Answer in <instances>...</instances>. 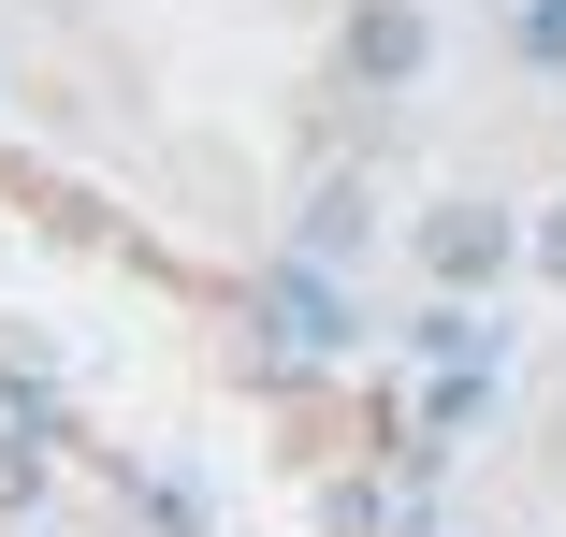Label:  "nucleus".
I'll return each instance as SVG.
<instances>
[{
  "label": "nucleus",
  "mask_w": 566,
  "mask_h": 537,
  "mask_svg": "<svg viewBox=\"0 0 566 537\" xmlns=\"http://www.w3.org/2000/svg\"><path fill=\"white\" fill-rule=\"evenodd\" d=\"M537 276H552V291H566V189H552V203H537Z\"/></svg>",
  "instance_id": "obj_7"
},
{
  "label": "nucleus",
  "mask_w": 566,
  "mask_h": 537,
  "mask_svg": "<svg viewBox=\"0 0 566 537\" xmlns=\"http://www.w3.org/2000/svg\"><path fill=\"white\" fill-rule=\"evenodd\" d=\"M364 233H378V203H364V175H319V189H305V262H349Z\"/></svg>",
  "instance_id": "obj_4"
},
{
  "label": "nucleus",
  "mask_w": 566,
  "mask_h": 537,
  "mask_svg": "<svg viewBox=\"0 0 566 537\" xmlns=\"http://www.w3.org/2000/svg\"><path fill=\"white\" fill-rule=\"evenodd\" d=\"M262 319H276L291 349H349V305H334V262H305V248H291V262L262 276Z\"/></svg>",
  "instance_id": "obj_3"
},
{
  "label": "nucleus",
  "mask_w": 566,
  "mask_h": 537,
  "mask_svg": "<svg viewBox=\"0 0 566 537\" xmlns=\"http://www.w3.org/2000/svg\"><path fill=\"white\" fill-rule=\"evenodd\" d=\"M30 494H44V451H30V436H0V508H30Z\"/></svg>",
  "instance_id": "obj_6"
},
{
  "label": "nucleus",
  "mask_w": 566,
  "mask_h": 537,
  "mask_svg": "<svg viewBox=\"0 0 566 537\" xmlns=\"http://www.w3.org/2000/svg\"><path fill=\"white\" fill-rule=\"evenodd\" d=\"M334 59H349V87H421L436 73V15H421V0H349Z\"/></svg>",
  "instance_id": "obj_2"
},
{
  "label": "nucleus",
  "mask_w": 566,
  "mask_h": 537,
  "mask_svg": "<svg viewBox=\"0 0 566 537\" xmlns=\"http://www.w3.org/2000/svg\"><path fill=\"white\" fill-rule=\"evenodd\" d=\"M523 59H537V73H566V0H523Z\"/></svg>",
  "instance_id": "obj_5"
},
{
  "label": "nucleus",
  "mask_w": 566,
  "mask_h": 537,
  "mask_svg": "<svg viewBox=\"0 0 566 537\" xmlns=\"http://www.w3.org/2000/svg\"><path fill=\"white\" fill-rule=\"evenodd\" d=\"M421 276L436 291H494L509 262H537V219H509V203H480V189H450V203H421Z\"/></svg>",
  "instance_id": "obj_1"
}]
</instances>
